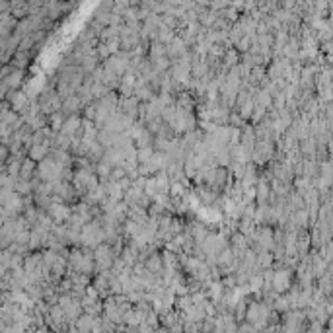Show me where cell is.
Returning a JSON list of instances; mask_svg holds the SVG:
<instances>
[{
	"label": "cell",
	"mask_w": 333,
	"mask_h": 333,
	"mask_svg": "<svg viewBox=\"0 0 333 333\" xmlns=\"http://www.w3.org/2000/svg\"><path fill=\"white\" fill-rule=\"evenodd\" d=\"M100 218H94L92 222L82 226V230H80V248H92L94 250L100 244H103V224H101Z\"/></svg>",
	"instance_id": "6da1fadb"
},
{
	"label": "cell",
	"mask_w": 333,
	"mask_h": 333,
	"mask_svg": "<svg viewBox=\"0 0 333 333\" xmlns=\"http://www.w3.org/2000/svg\"><path fill=\"white\" fill-rule=\"evenodd\" d=\"M292 285V271L287 269V267H279V269H273V279H271V289L275 292H289Z\"/></svg>",
	"instance_id": "7a4b0ae2"
},
{
	"label": "cell",
	"mask_w": 333,
	"mask_h": 333,
	"mask_svg": "<svg viewBox=\"0 0 333 333\" xmlns=\"http://www.w3.org/2000/svg\"><path fill=\"white\" fill-rule=\"evenodd\" d=\"M45 212L49 214V218H51L53 224H57V226L65 224L68 218H70V207L65 205V203H57V201H53L51 207H49Z\"/></svg>",
	"instance_id": "3957f363"
},
{
	"label": "cell",
	"mask_w": 333,
	"mask_h": 333,
	"mask_svg": "<svg viewBox=\"0 0 333 333\" xmlns=\"http://www.w3.org/2000/svg\"><path fill=\"white\" fill-rule=\"evenodd\" d=\"M187 51H189V49H187V45H185V43H183V39H181V37H177V35H175V37H173V39H171V41L166 45V57L171 61V63H175L177 59H181Z\"/></svg>",
	"instance_id": "277c9868"
},
{
	"label": "cell",
	"mask_w": 333,
	"mask_h": 333,
	"mask_svg": "<svg viewBox=\"0 0 333 333\" xmlns=\"http://www.w3.org/2000/svg\"><path fill=\"white\" fill-rule=\"evenodd\" d=\"M82 101L80 98L74 94V96H70L67 100H63V105H61V113H63V117L67 119V117H72V115H80V111H82Z\"/></svg>",
	"instance_id": "5b68a950"
},
{
	"label": "cell",
	"mask_w": 333,
	"mask_h": 333,
	"mask_svg": "<svg viewBox=\"0 0 333 333\" xmlns=\"http://www.w3.org/2000/svg\"><path fill=\"white\" fill-rule=\"evenodd\" d=\"M193 193H195V197L199 199V203L207 205V207H212V205L218 201V197H220L216 191H212V189L207 187V185H195Z\"/></svg>",
	"instance_id": "8992f818"
},
{
	"label": "cell",
	"mask_w": 333,
	"mask_h": 333,
	"mask_svg": "<svg viewBox=\"0 0 333 333\" xmlns=\"http://www.w3.org/2000/svg\"><path fill=\"white\" fill-rule=\"evenodd\" d=\"M82 131V117L80 115H72V117H67L65 121H63V127H61V131L59 133L67 134V136H74L76 133H80Z\"/></svg>",
	"instance_id": "52a82bcc"
},
{
	"label": "cell",
	"mask_w": 333,
	"mask_h": 333,
	"mask_svg": "<svg viewBox=\"0 0 333 333\" xmlns=\"http://www.w3.org/2000/svg\"><path fill=\"white\" fill-rule=\"evenodd\" d=\"M142 267L148 271V273H152V275H156V277H160L162 275V255H160V251H154V253H150L146 259H144V263Z\"/></svg>",
	"instance_id": "ba28073f"
},
{
	"label": "cell",
	"mask_w": 333,
	"mask_h": 333,
	"mask_svg": "<svg viewBox=\"0 0 333 333\" xmlns=\"http://www.w3.org/2000/svg\"><path fill=\"white\" fill-rule=\"evenodd\" d=\"M125 216H127V220H133L136 224L144 226L146 220H148V210L138 207V205H131V207H127V214Z\"/></svg>",
	"instance_id": "9c48e42d"
},
{
	"label": "cell",
	"mask_w": 333,
	"mask_h": 333,
	"mask_svg": "<svg viewBox=\"0 0 333 333\" xmlns=\"http://www.w3.org/2000/svg\"><path fill=\"white\" fill-rule=\"evenodd\" d=\"M269 195H271V187H269V181L263 179L261 175H259V179H257V183H255V201H257V207H261V205H267V199H269Z\"/></svg>",
	"instance_id": "30bf717a"
},
{
	"label": "cell",
	"mask_w": 333,
	"mask_h": 333,
	"mask_svg": "<svg viewBox=\"0 0 333 333\" xmlns=\"http://www.w3.org/2000/svg\"><path fill=\"white\" fill-rule=\"evenodd\" d=\"M49 150H51L49 144H32V146L28 148V158L34 160L35 164H39L41 160H45V158L49 156Z\"/></svg>",
	"instance_id": "8fae6325"
},
{
	"label": "cell",
	"mask_w": 333,
	"mask_h": 333,
	"mask_svg": "<svg viewBox=\"0 0 333 333\" xmlns=\"http://www.w3.org/2000/svg\"><path fill=\"white\" fill-rule=\"evenodd\" d=\"M35 167H37V164L26 156V158L22 160V164H20V175H18V179H20V181H32L35 175Z\"/></svg>",
	"instance_id": "7c38bea8"
},
{
	"label": "cell",
	"mask_w": 333,
	"mask_h": 333,
	"mask_svg": "<svg viewBox=\"0 0 333 333\" xmlns=\"http://www.w3.org/2000/svg\"><path fill=\"white\" fill-rule=\"evenodd\" d=\"M257 179H259V171H257V167L253 166L251 162L246 166V171H244V177H242V185L244 187H253L255 183H257Z\"/></svg>",
	"instance_id": "4fadbf2b"
},
{
	"label": "cell",
	"mask_w": 333,
	"mask_h": 333,
	"mask_svg": "<svg viewBox=\"0 0 333 333\" xmlns=\"http://www.w3.org/2000/svg\"><path fill=\"white\" fill-rule=\"evenodd\" d=\"M152 140H154V136L148 133L146 127H144V129L138 133V136L133 140V144L136 150H142V148H150V146H152Z\"/></svg>",
	"instance_id": "5bb4252c"
},
{
	"label": "cell",
	"mask_w": 333,
	"mask_h": 333,
	"mask_svg": "<svg viewBox=\"0 0 333 333\" xmlns=\"http://www.w3.org/2000/svg\"><path fill=\"white\" fill-rule=\"evenodd\" d=\"M148 164L154 167V171H164V169L169 166V160H167V156L164 152H154Z\"/></svg>",
	"instance_id": "9a60e30c"
},
{
	"label": "cell",
	"mask_w": 333,
	"mask_h": 333,
	"mask_svg": "<svg viewBox=\"0 0 333 333\" xmlns=\"http://www.w3.org/2000/svg\"><path fill=\"white\" fill-rule=\"evenodd\" d=\"M12 68H16V70H24V68L28 67V63H30V53H26V51H16L14 55H12Z\"/></svg>",
	"instance_id": "2e32d148"
},
{
	"label": "cell",
	"mask_w": 333,
	"mask_h": 333,
	"mask_svg": "<svg viewBox=\"0 0 333 333\" xmlns=\"http://www.w3.org/2000/svg\"><path fill=\"white\" fill-rule=\"evenodd\" d=\"M173 37H175V32H171V30H169V28H166L164 24H162V26L156 30V41H158V43H162V45H167V43H169Z\"/></svg>",
	"instance_id": "e0dca14e"
},
{
	"label": "cell",
	"mask_w": 333,
	"mask_h": 333,
	"mask_svg": "<svg viewBox=\"0 0 333 333\" xmlns=\"http://www.w3.org/2000/svg\"><path fill=\"white\" fill-rule=\"evenodd\" d=\"M82 119H86V121H96V101H92V103H88V105H84L82 107V115H80Z\"/></svg>",
	"instance_id": "ac0fdd59"
},
{
	"label": "cell",
	"mask_w": 333,
	"mask_h": 333,
	"mask_svg": "<svg viewBox=\"0 0 333 333\" xmlns=\"http://www.w3.org/2000/svg\"><path fill=\"white\" fill-rule=\"evenodd\" d=\"M152 154H154V148H152V146H150V148L136 150V162H138V164H146V162H150Z\"/></svg>",
	"instance_id": "d6986e66"
},
{
	"label": "cell",
	"mask_w": 333,
	"mask_h": 333,
	"mask_svg": "<svg viewBox=\"0 0 333 333\" xmlns=\"http://www.w3.org/2000/svg\"><path fill=\"white\" fill-rule=\"evenodd\" d=\"M127 177V173H125V169L121 166L117 167H111V173H109V181H121V179H125Z\"/></svg>",
	"instance_id": "ffe728a7"
},
{
	"label": "cell",
	"mask_w": 333,
	"mask_h": 333,
	"mask_svg": "<svg viewBox=\"0 0 333 333\" xmlns=\"http://www.w3.org/2000/svg\"><path fill=\"white\" fill-rule=\"evenodd\" d=\"M8 158H10V152H8V148L0 144V166H4V164L8 162Z\"/></svg>",
	"instance_id": "44dd1931"
},
{
	"label": "cell",
	"mask_w": 333,
	"mask_h": 333,
	"mask_svg": "<svg viewBox=\"0 0 333 333\" xmlns=\"http://www.w3.org/2000/svg\"><path fill=\"white\" fill-rule=\"evenodd\" d=\"M322 51L330 55V51H332V41H328V43H322Z\"/></svg>",
	"instance_id": "7402d4cb"
},
{
	"label": "cell",
	"mask_w": 333,
	"mask_h": 333,
	"mask_svg": "<svg viewBox=\"0 0 333 333\" xmlns=\"http://www.w3.org/2000/svg\"><path fill=\"white\" fill-rule=\"evenodd\" d=\"M2 109H4V103H2V100H0V111H2Z\"/></svg>",
	"instance_id": "603a6c76"
}]
</instances>
